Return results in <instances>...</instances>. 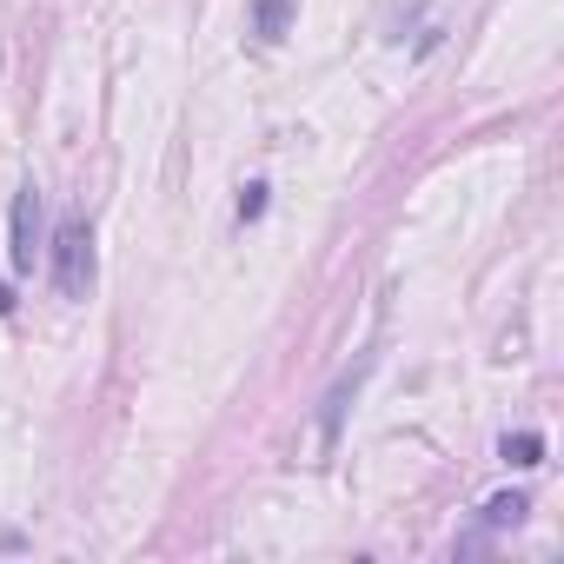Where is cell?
<instances>
[{"mask_svg":"<svg viewBox=\"0 0 564 564\" xmlns=\"http://www.w3.org/2000/svg\"><path fill=\"white\" fill-rule=\"evenodd\" d=\"M47 272L61 300H87L94 293V226L87 219H61L47 239Z\"/></svg>","mask_w":564,"mask_h":564,"instance_id":"6da1fadb","label":"cell"},{"mask_svg":"<svg viewBox=\"0 0 564 564\" xmlns=\"http://www.w3.org/2000/svg\"><path fill=\"white\" fill-rule=\"evenodd\" d=\"M41 252H47V213H41V193L21 186L14 193V246H8V265L14 272H34Z\"/></svg>","mask_w":564,"mask_h":564,"instance_id":"7a4b0ae2","label":"cell"},{"mask_svg":"<svg viewBox=\"0 0 564 564\" xmlns=\"http://www.w3.org/2000/svg\"><path fill=\"white\" fill-rule=\"evenodd\" d=\"M286 21H293V0H252V34L259 41H279Z\"/></svg>","mask_w":564,"mask_h":564,"instance_id":"3957f363","label":"cell"},{"mask_svg":"<svg viewBox=\"0 0 564 564\" xmlns=\"http://www.w3.org/2000/svg\"><path fill=\"white\" fill-rule=\"evenodd\" d=\"M524 511H531V505H524V491H505V498H491V505H485V518H478V524H485V531H505V524H524Z\"/></svg>","mask_w":564,"mask_h":564,"instance_id":"277c9868","label":"cell"},{"mask_svg":"<svg viewBox=\"0 0 564 564\" xmlns=\"http://www.w3.org/2000/svg\"><path fill=\"white\" fill-rule=\"evenodd\" d=\"M498 458H505V465H518V471H531V465L544 458V438H538V432H518V438H505V445H498Z\"/></svg>","mask_w":564,"mask_h":564,"instance_id":"5b68a950","label":"cell"},{"mask_svg":"<svg viewBox=\"0 0 564 564\" xmlns=\"http://www.w3.org/2000/svg\"><path fill=\"white\" fill-rule=\"evenodd\" d=\"M259 213H265V186H259V180H252V186H246V193H239V226H252V219H259Z\"/></svg>","mask_w":564,"mask_h":564,"instance_id":"8992f818","label":"cell"},{"mask_svg":"<svg viewBox=\"0 0 564 564\" xmlns=\"http://www.w3.org/2000/svg\"><path fill=\"white\" fill-rule=\"evenodd\" d=\"M8 313H14V293H8V286H0V319H8Z\"/></svg>","mask_w":564,"mask_h":564,"instance_id":"52a82bcc","label":"cell"}]
</instances>
